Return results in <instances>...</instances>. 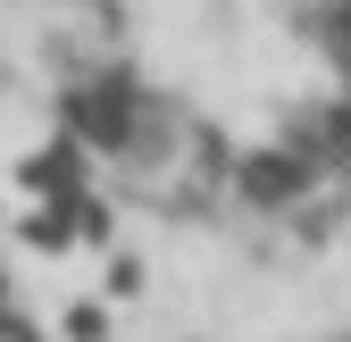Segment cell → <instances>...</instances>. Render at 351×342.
<instances>
[{"instance_id": "obj_1", "label": "cell", "mask_w": 351, "mask_h": 342, "mask_svg": "<svg viewBox=\"0 0 351 342\" xmlns=\"http://www.w3.org/2000/svg\"><path fill=\"white\" fill-rule=\"evenodd\" d=\"M67 142L159 218L318 226L351 192V0H34Z\"/></svg>"}]
</instances>
